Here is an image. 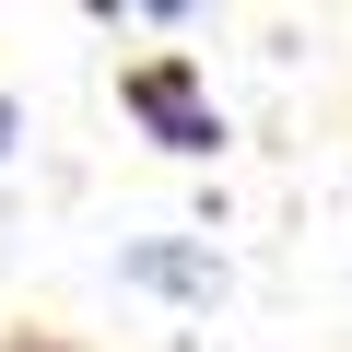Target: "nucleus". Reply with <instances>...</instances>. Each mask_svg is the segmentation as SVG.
I'll return each instance as SVG.
<instances>
[{
    "label": "nucleus",
    "instance_id": "2",
    "mask_svg": "<svg viewBox=\"0 0 352 352\" xmlns=\"http://www.w3.org/2000/svg\"><path fill=\"white\" fill-rule=\"evenodd\" d=\"M118 282L129 294H176V305H212L223 294V258L200 235H141V247H118Z\"/></svg>",
    "mask_w": 352,
    "mask_h": 352
},
{
    "label": "nucleus",
    "instance_id": "1",
    "mask_svg": "<svg viewBox=\"0 0 352 352\" xmlns=\"http://www.w3.org/2000/svg\"><path fill=\"white\" fill-rule=\"evenodd\" d=\"M129 118H141L164 153H212V141H223V118L200 106V71H188V59H141V71H129Z\"/></svg>",
    "mask_w": 352,
    "mask_h": 352
},
{
    "label": "nucleus",
    "instance_id": "3",
    "mask_svg": "<svg viewBox=\"0 0 352 352\" xmlns=\"http://www.w3.org/2000/svg\"><path fill=\"white\" fill-rule=\"evenodd\" d=\"M12 141H24V106H12V94H0V164H12Z\"/></svg>",
    "mask_w": 352,
    "mask_h": 352
}]
</instances>
